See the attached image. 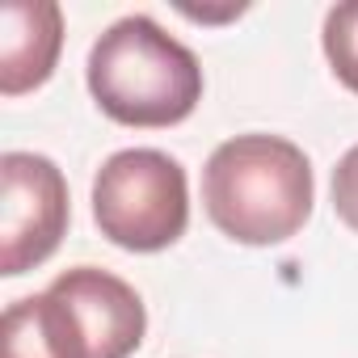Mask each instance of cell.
Segmentation results:
<instances>
[{"mask_svg": "<svg viewBox=\"0 0 358 358\" xmlns=\"http://www.w3.org/2000/svg\"><path fill=\"white\" fill-rule=\"evenodd\" d=\"M203 207L236 245H287L316 207L312 160L299 143L266 131L224 139L203 169Z\"/></svg>", "mask_w": 358, "mask_h": 358, "instance_id": "obj_1", "label": "cell"}, {"mask_svg": "<svg viewBox=\"0 0 358 358\" xmlns=\"http://www.w3.org/2000/svg\"><path fill=\"white\" fill-rule=\"evenodd\" d=\"M97 110L122 127H177L203 101V68L148 13H127L89 47L85 64Z\"/></svg>", "mask_w": 358, "mask_h": 358, "instance_id": "obj_2", "label": "cell"}, {"mask_svg": "<svg viewBox=\"0 0 358 358\" xmlns=\"http://www.w3.org/2000/svg\"><path fill=\"white\" fill-rule=\"evenodd\" d=\"M93 224L127 253H160L190 228L186 169L160 148H122L93 177Z\"/></svg>", "mask_w": 358, "mask_h": 358, "instance_id": "obj_3", "label": "cell"}, {"mask_svg": "<svg viewBox=\"0 0 358 358\" xmlns=\"http://www.w3.org/2000/svg\"><path fill=\"white\" fill-rule=\"evenodd\" d=\"M68 177L51 156H0V274L17 278L43 266L68 236Z\"/></svg>", "mask_w": 358, "mask_h": 358, "instance_id": "obj_4", "label": "cell"}, {"mask_svg": "<svg viewBox=\"0 0 358 358\" xmlns=\"http://www.w3.org/2000/svg\"><path fill=\"white\" fill-rule=\"evenodd\" d=\"M47 291L68 312L85 358H131L143 345L148 308L127 278L101 266H72L55 274Z\"/></svg>", "mask_w": 358, "mask_h": 358, "instance_id": "obj_5", "label": "cell"}, {"mask_svg": "<svg viewBox=\"0 0 358 358\" xmlns=\"http://www.w3.org/2000/svg\"><path fill=\"white\" fill-rule=\"evenodd\" d=\"M64 51V9L55 0H5L0 9V93L22 97L51 80Z\"/></svg>", "mask_w": 358, "mask_h": 358, "instance_id": "obj_6", "label": "cell"}, {"mask_svg": "<svg viewBox=\"0 0 358 358\" xmlns=\"http://www.w3.org/2000/svg\"><path fill=\"white\" fill-rule=\"evenodd\" d=\"M0 358H85L80 337L51 291L13 299L0 316Z\"/></svg>", "mask_w": 358, "mask_h": 358, "instance_id": "obj_7", "label": "cell"}, {"mask_svg": "<svg viewBox=\"0 0 358 358\" xmlns=\"http://www.w3.org/2000/svg\"><path fill=\"white\" fill-rule=\"evenodd\" d=\"M324 59L333 68V76L358 93V0H350V5H333L324 13Z\"/></svg>", "mask_w": 358, "mask_h": 358, "instance_id": "obj_8", "label": "cell"}, {"mask_svg": "<svg viewBox=\"0 0 358 358\" xmlns=\"http://www.w3.org/2000/svg\"><path fill=\"white\" fill-rule=\"evenodd\" d=\"M333 211L350 232H358V143L333 169Z\"/></svg>", "mask_w": 358, "mask_h": 358, "instance_id": "obj_9", "label": "cell"}]
</instances>
